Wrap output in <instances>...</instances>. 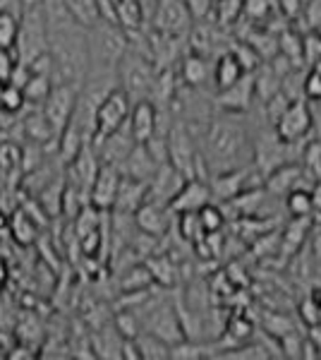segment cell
Masks as SVG:
<instances>
[{
    "instance_id": "cell-1",
    "label": "cell",
    "mask_w": 321,
    "mask_h": 360,
    "mask_svg": "<svg viewBox=\"0 0 321 360\" xmlns=\"http://www.w3.org/2000/svg\"><path fill=\"white\" fill-rule=\"evenodd\" d=\"M202 156L207 161L209 178L247 166V159L254 156V142H249L240 113H225L209 120L202 137Z\"/></svg>"
},
{
    "instance_id": "cell-2",
    "label": "cell",
    "mask_w": 321,
    "mask_h": 360,
    "mask_svg": "<svg viewBox=\"0 0 321 360\" xmlns=\"http://www.w3.org/2000/svg\"><path fill=\"white\" fill-rule=\"evenodd\" d=\"M48 53L53 58V82L79 86L89 77V39H86V27L77 25L63 29V32L51 34Z\"/></svg>"
},
{
    "instance_id": "cell-3",
    "label": "cell",
    "mask_w": 321,
    "mask_h": 360,
    "mask_svg": "<svg viewBox=\"0 0 321 360\" xmlns=\"http://www.w3.org/2000/svg\"><path fill=\"white\" fill-rule=\"evenodd\" d=\"M89 39V72H118L120 60L130 51V34L120 25L108 20H98L86 27Z\"/></svg>"
},
{
    "instance_id": "cell-4",
    "label": "cell",
    "mask_w": 321,
    "mask_h": 360,
    "mask_svg": "<svg viewBox=\"0 0 321 360\" xmlns=\"http://www.w3.org/2000/svg\"><path fill=\"white\" fill-rule=\"evenodd\" d=\"M161 70L156 68V63L151 60L147 53L132 49L125 53V58L118 65V79L120 86L130 94L132 101H142V98H151L154 91L156 77H159Z\"/></svg>"
},
{
    "instance_id": "cell-5",
    "label": "cell",
    "mask_w": 321,
    "mask_h": 360,
    "mask_svg": "<svg viewBox=\"0 0 321 360\" xmlns=\"http://www.w3.org/2000/svg\"><path fill=\"white\" fill-rule=\"evenodd\" d=\"M48 46H51V32H48V25H46L44 13H41V3H39L37 8H32L22 17L20 39H17V46H15L17 60L25 63V65H32L37 58L48 53Z\"/></svg>"
},
{
    "instance_id": "cell-6",
    "label": "cell",
    "mask_w": 321,
    "mask_h": 360,
    "mask_svg": "<svg viewBox=\"0 0 321 360\" xmlns=\"http://www.w3.org/2000/svg\"><path fill=\"white\" fill-rule=\"evenodd\" d=\"M132 106H134V101L122 86L110 91L96 111V130H94V139H91V142H98V139H103V137L113 135L115 130H120L122 125H127Z\"/></svg>"
},
{
    "instance_id": "cell-7",
    "label": "cell",
    "mask_w": 321,
    "mask_h": 360,
    "mask_svg": "<svg viewBox=\"0 0 321 360\" xmlns=\"http://www.w3.org/2000/svg\"><path fill=\"white\" fill-rule=\"evenodd\" d=\"M192 25H195V17L185 0H159V8L149 27L163 34H173V37H188Z\"/></svg>"
},
{
    "instance_id": "cell-8",
    "label": "cell",
    "mask_w": 321,
    "mask_h": 360,
    "mask_svg": "<svg viewBox=\"0 0 321 360\" xmlns=\"http://www.w3.org/2000/svg\"><path fill=\"white\" fill-rule=\"evenodd\" d=\"M314 115L309 111L307 101H290V106L281 113V118L276 120V135L283 139L285 144H295L300 139H305L312 132Z\"/></svg>"
},
{
    "instance_id": "cell-9",
    "label": "cell",
    "mask_w": 321,
    "mask_h": 360,
    "mask_svg": "<svg viewBox=\"0 0 321 360\" xmlns=\"http://www.w3.org/2000/svg\"><path fill=\"white\" fill-rule=\"evenodd\" d=\"M77 96H79V89L77 86H67V84H55L51 96L44 101V113L48 115V120L53 123L58 137L63 135V130L70 125L74 115V108H77Z\"/></svg>"
},
{
    "instance_id": "cell-10",
    "label": "cell",
    "mask_w": 321,
    "mask_h": 360,
    "mask_svg": "<svg viewBox=\"0 0 321 360\" xmlns=\"http://www.w3.org/2000/svg\"><path fill=\"white\" fill-rule=\"evenodd\" d=\"M120 180H122V171L118 166L103 164L94 180V185H91L89 205L101 209V212H113L115 200H118Z\"/></svg>"
},
{
    "instance_id": "cell-11",
    "label": "cell",
    "mask_w": 321,
    "mask_h": 360,
    "mask_svg": "<svg viewBox=\"0 0 321 360\" xmlns=\"http://www.w3.org/2000/svg\"><path fill=\"white\" fill-rule=\"evenodd\" d=\"M91 144L96 147V152H98V156H101L103 164H110V166L120 168L139 142L134 139L132 130H130V120H127V125H122L120 130L113 132V135L98 139V142H91Z\"/></svg>"
},
{
    "instance_id": "cell-12",
    "label": "cell",
    "mask_w": 321,
    "mask_h": 360,
    "mask_svg": "<svg viewBox=\"0 0 321 360\" xmlns=\"http://www.w3.org/2000/svg\"><path fill=\"white\" fill-rule=\"evenodd\" d=\"M209 202H214V190L211 183L207 178H188L175 200L171 202V209L178 214H190V212H199L202 207H207Z\"/></svg>"
},
{
    "instance_id": "cell-13",
    "label": "cell",
    "mask_w": 321,
    "mask_h": 360,
    "mask_svg": "<svg viewBox=\"0 0 321 360\" xmlns=\"http://www.w3.org/2000/svg\"><path fill=\"white\" fill-rule=\"evenodd\" d=\"M185 180H188V176H185L183 171H178V168H175L171 161H168V164H163L159 168V173H156V176L151 178L147 200L171 207V202L175 200V195H178L180 190H183Z\"/></svg>"
},
{
    "instance_id": "cell-14",
    "label": "cell",
    "mask_w": 321,
    "mask_h": 360,
    "mask_svg": "<svg viewBox=\"0 0 321 360\" xmlns=\"http://www.w3.org/2000/svg\"><path fill=\"white\" fill-rule=\"evenodd\" d=\"M173 209L168 205H159V202H144L142 207L134 212V221H137V229L144 231V233L154 236V238H163L168 236L173 226Z\"/></svg>"
},
{
    "instance_id": "cell-15",
    "label": "cell",
    "mask_w": 321,
    "mask_h": 360,
    "mask_svg": "<svg viewBox=\"0 0 321 360\" xmlns=\"http://www.w3.org/2000/svg\"><path fill=\"white\" fill-rule=\"evenodd\" d=\"M256 96V86H254V72H247L240 82H235L228 89L216 94V103L223 113H244L252 106Z\"/></svg>"
},
{
    "instance_id": "cell-16",
    "label": "cell",
    "mask_w": 321,
    "mask_h": 360,
    "mask_svg": "<svg viewBox=\"0 0 321 360\" xmlns=\"http://www.w3.org/2000/svg\"><path fill=\"white\" fill-rule=\"evenodd\" d=\"M130 130L139 144L149 142L151 137L159 132V106L151 98L134 101L130 113Z\"/></svg>"
},
{
    "instance_id": "cell-17",
    "label": "cell",
    "mask_w": 321,
    "mask_h": 360,
    "mask_svg": "<svg viewBox=\"0 0 321 360\" xmlns=\"http://www.w3.org/2000/svg\"><path fill=\"white\" fill-rule=\"evenodd\" d=\"M161 166L163 164L156 159V154L149 149V144H137L130 152V156L125 159V164L120 166V171H122V176H127V178L151 183V178L159 173Z\"/></svg>"
},
{
    "instance_id": "cell-18",
    "label": "cell",
    "mask_w": 321,
    "mask_h": 360,
    "mask_svg": "<svg viewBox=\"0 0 321 360\" xmlns=\"http://www.w3.org/2000/svg\"><path fill=\"white\" fill-rule=\"evenodd\" d=\"M180 79H183L185 86L202 89L209 79H214V68L209 65V58L195 53V51L183 56V60H180Z\"/></svg>"
},
{
    "instance_id": "cell-19",
    "label": "cell",
    "mask_w": 321,
    "mask_h": 360,
    "mask_svg": "<svg viewBox=\"0 0 321 360\" xmlns=\"http://www.w3.org/2000/svg\"><path fill=\"white\" fill-rule=\"evenodd\" d=\"M149 195V183L144 180H134L122 176L120 180V190H118V200H115L113 212H122V214H134L139 207L147 202Z\"/></svg>"
},
{
    "instance_id": "cell-20",
    "label": "cell",
    "mask_w": 321,
    "mask_h": 360,
    "mask_svg": "<svg viewBox=\"0 0 321 360\" xmlns=\"http://www.w3.org/2000/svg\"><path fill=\"white\" fill-rule=\"evenodd\" d=\"M244 75L247 72H244V68L240 65V60H237L230 51H223V53L216 58V63H214V79L211 82L216 86V91H223L235 82H240Z\"/></svg>"
},
{
    "instance_id": "cell-21",
    "label": "cell",
    "mask_w": 321,
    "mask_h": 360,
    "mask_svg": "<svg viewBox=\"0 0 321 360\" xmlns=\"http://www.w3.org/2000/svg\"><path fill=\"white\" fill-rule=\"evenodd\" d=\"M110 8H113L115 25H120L127 34L147 27L144 13L139 8V0H110Z\"/></svg>"
},
{
    "instance_id": "cell-22",
    "label": "cell",
    "mask_w": 321,
    "mask_h": 360,
    "mask_svg": "<svg viewBox=\"0 0 321 360\" xmlns=\"http://www.w3.org/2000/svg\"><path fill=\"white\" fill-rule=\"evenodd\" d=\"M300 166L295 164H283L278 166L273 173H268L266 176V190L271 195H288L293 193L295 188H300Z\"/></svg>"
},
{
    "instance_id": "cell-23",
    "label": "cell",
    "mask_w": 321,
    "mask_h": 360,
    "mask_svg": "<svg viewBox=\"0 0 321 360\" xmlns=\"http://www.w3.org/2000/svg\"><path fill=\"white\" fill-rule=\"evenodd\" d=\"M8 226H10V236H13L20 245H32L39 236V224L29 217L27 209H17L13 217H10Z\"/></svg>"
},
{
    "instance_id": "cell-24",
    "label": "cell",
    "mask_w": 321,
    "mask_h": 360,
    "mask_svg": "<svg viewBox=\"0 0 321 360\" xmlns=\"http://www.w3.org/2000/svg\"><path fill=\"white\" fill-rule=\"evenodd\" d=\"M134 344L139 348V356L142 360H168L171 358V344H166L163 339H159L151 332H142L134 339Z\"/></svg>"
},
{
    "instance_id": "cell-25",
    "label": "cell",
    "mask_w": 321,
    "mask_h": 360,
    "mask_svg": "<svg viewBox=\"0 0 321 360\" xmlns=\"http://www.w3.org/2000/svg\"><path fill=\"white\" fill-rule=\"evenodd\" d=\"M53 77L51 75H41V72H32L29 82L25 84V96H27V103L29 106H44V101L51 96L53 91Z\"/></svg>"
},
{
    "instance_id": "cell-26",
    "label": "cell",
    "mask_w": 321,
    "mask_h": 360,
    "mask_svg": "<svg viewBox=\"0 0 321 360\" xmlns=\"http://www.w3.org/2000/svg\"><path fill=\"white\" fill-rule=\"evenodd\" d=\"M244 17V0H216L211 20L218 27H232Z\"/></svg>"
},
{
    "instance_id": "cell-27",
    "label": "cell",
    "mask_w": 321,
    "mask_h": 360,
    "mask_svg": "<svg viewBox=\"0 0 321 360\" xmlns=\"http://www.w3.org/2000/svg\"><path fill=\"white\" fill-rule=\"evenodd\" d=\"M147 266H149L151 276H154V281L161 283V286H173V283L178 281V266H175V262L168 257V255L149 257Z\"/></svg>"
},
{
    "instance_id": "cell-28",
    "label": "cell",
    "mask_w": 321,
    "mask_h": 360,
    "mask_svg": "<svg viewBox=\"0 0 321 360\" xmlns=\"http://www.w3.org/2000/svg\"><path fill=\"white\" fill-rule=\"evenodd\" d=\"M278 53L288 58L295 68L305 63V58H302V37L295 29L285 27L283 32L278 34Z\"/></svg>"
},
{
    "instance_id": "cell-29",
    "label": "cell",
    "mask_w": 321,
    "mask_h": 360,
    "mask_svg": "<svg viewBox=\"0 0 321 360\" xmlns=\"http://www.w3.org/2000/svg\"><path fill=\"white\" fill-rule=\"evenodd\" d=\"M223 334H225V339L230 341V348L242 346V344H247V341L252 339L254 324L249 322L247 317H242V315H232L230 319H228ZM225 351H228V348H225Z\"/></svg>"
},
{
    "instance_id": "cell-30",
    "label": "cell",
    "mask_w": 321,
    "mask_h": 360,
    "mask_svg": "<svg viewBox=\"0 0 321 360\" xmlns=\"http://www.w3.org/2000/svg\"><path fill=\"white\" fill-rule=\"evenodd\" d=\"M276 13L273 0H244V20L254 27H266V22L271 20Z\"/></svg>"
},
{
    "instance_id": "cell-31",
    "label": "cell",
    "mask_w": 321,
    "mask_h": 360,
    "mask_svg": "<svg viewBox=\"0 0 321 360\" xmlns=\"http://www.w3.org/2000/svg\"><path fill=\"white\" fill-rule=\"evenodd\" d=\"M29 106L27 103V96H25V89L17 86L13 82L3 84V94H0V111L3 113H22L25 108Z\"/></svg>"
},
{
    "instance_id": "cell-32",
    "label": "cell",
    "mask_w": 321,
    "mask_h": 360,
    "mask_svg": "<svg viewBox=\"0 0 321 360\" xmlns=\"http://www.w3.org/2000/svg\"><path fill=\"white\" fill-rule=\"evenodd\" d=\"M216 358H225V360H266L271 358L268 348L264 344H242L235 348H228L225 353H218Z\"/></svg>"
},
{
    "instance_id": "cell-33",
    "label": "cell",
    "mask_w": 321,
    "mask_h": 360,
    "mask_svg": "<svg viewBox=\"0 0 321 360\" xmlns=\"http://www.w3.org/2000/svg\"><path fill=\"white\" fill-rule=\"evenodd\" d=\"M20 27H22L20 17L0 10V46H5V49H15L17 39H20Z\"/></svg>"
},
{
    "instance_id": "cell-34",
    "label": "cell",
    "mask_w": 321,
    "mask_h": 360,
    "mask_svg": "<svg viewBox=\"0 0 321 360\" xmlns=\"http://www.w3.org/2000/svg\"><path fill=\"white\" fill-rule=\"evenodd\" d=\"M230 51L232 56L240 60V65L244 68V72H256L261 65H264V60H261V56L254 51V46L252 44H247V41H235L230 46Z\"/></svg>"
},
{
    "instance_id": "cell-35",
    "label": "cell",
    "mask_w": 321,
    "mask_h": 360,
    "mask_svg": "<svg viewBox=\"0 0 321 360\" xmlns=\"http://www.w3.org/2000/svg\"><path fill=\"white\" fill-rule=\"evenodd\" d=\"M309 229H312V221H309V217H293V224L288 226V229L283 231V245L285 248H293L297 250L305 243V238L309 233Z\"/></svg>"
},
{
    "instance_id": "cell-36",
    "label": "cell",
    "mask_w": 321,
    "mask_h": 360,
    "mask_svg": "<svg viewBox=\"0 0 321 360\" xmlns=\"http://www.w3.org/2000/svg\"><path fill=\"white\" fill-rule=\"evenodd\" d=\"M285 207L293 217H309L314 214V205H312V193L302 188H295L293 193L285 195Z\"/></svg>"
},
{
    "instance_id": "cell-37",
    "label": "cell",
    "mask_w": 321,
    "mask_h": 360,
    "mask_svg": "<svg viewBox=\"0 0 321 360\" xmlns=\"http://www.w3.org/2000/svg\"><path fill=\"white\" fill-rule=\"evenodd\" d=\"M197 214H199V221H202L204 233H218V231L225 226V212H223V207L214 205V202H209L207 207H202Z\"/></svg>"
},
{
    "instance_id": "cell-38",
    "label": "cell",
    "mask_w": 321,
    "mask_h": 360,
    "mask_svg": "<svg viewBox=\"0 0 321 360\" xmlns=\"http://www.w3.org/2000/svg\"><path fill=\"white\" fill-rule=\"evenodd\" d=\"M67 5L74 13V17L79 20V25L91 27L101 20V15H98V0H67Z\"/></svg>"
},
{
    "instance_id": "cell-39",
    "label": "cell",
    "mask_w": 321,
    "mask_h": 360,
    "mask_svg": "<svg viewBox=\"0 0 321 360\" xmlns=\"http://www.w3.org/2000/svg\"><path fill=\"white\" fill-rule=\"evenodd\" d=\"M302 58H305V65L309 68L321 58V34L317 29H312V32L302 37Z\"/></svg>"
},
{
    "instance_id": "cell-40",
    "label": "cell",
    "mask_w": 321,
    "mask_h": 360,
    "mask_svg": "<svg viewBox=\"0 0 321 360\" xmlns=\"http://www.w3.org/2000/svg\"><path fill=\"white\" fill-rule=\"evenodd\" d=\"M264 327H266V334H271L273 339H281V336H285L288 332H293L295 329L293 322H290L285 315H281V312H271V315L266 317Z\"/></svg>"
},
{
    "instance_id": "cell-41",
    "label": "cell",
    "mask_w": 321,
    "mask_h": 360,
    "mask_svg": "<svg viewBox=\"0 0 321 360\" xmlns=\"http://www.w3.org/2000/svg\"><path fill=\"white\" fill-rule=\"evenodd\" d=\"M17 63L20 60H17L15 49H5V46H0V84H8L10 79H13Z\"/></svg>"
},
{
    "instance_id": "cell-42",
    "label": "cell",
    "mask_w": 321,
    "mask_h": 360,
    "mask_svg": "<svg viewBox=\"0 0 321 360\" xmlns=\"http://www.w3.org/2000/svg\"><path fill=\"white\" fill-rule=\"evenodd\" d=\"M319 300L321 298H317V295H307V298L300 303V307H297L300 319L307 324V327H317L319 324Z\"/></svg>"
},
{
    "instance_id": "cell-43",
    "label": "cell",
    "mask_w": 321,
    "mask_h": 360,
    "mask_svg": "<svg viewBox=\"0 0 321 360\" xmlns=\"http://www.w3.org/2000/svg\"><path fill=\"white\" fill-rule=\"evenodd\" d=\"M281 353L283 358H302V346H305V341L300 339V332H288L285 336H281Z\"/></svg>"
},
{
    "instance_id": "cell-44",
    "label": "cell",
    "mask_w": 321,
    "mask_h": 360,
    "mask_svg": "<svg viewBox=\"0 0 321 360\" xmlns=\"http://www.w3.org/2000/svg\"><path fill=\"white\" fill-rule=\"evenodd\" d=\"M185 3H188V8H190L192 17H195V22L211 20L216 0H185Z\"/></svg>"
},
{
    "instance_id": "cell-45",
    "label": "cell",
    "mask_w": 321,
    "mask_h": 360,
    "mask_svg": "<svg viewBox=\"0 0 321 360\" xmlns=\"http://www.w3.org/2000/svg\"><path fill=\"white\" fill-rule=\"evenodd\" d=\"M305 98L321 101V72H317L314 68H309V72L305 75Z\"/></svg>"
},
{
    "instance_id": "cell-46",
    "label": "cell",
    "mask_w": 321,
    "mask_h": 360,
    "mask_svg": "<svg viewBox=\"0 0 321 360\" xmlns=\"http://www.w3.org/2000/svg\"><path fill=\"white\" fill-rule=\"evenodd\" d=\"M22 159V152L15 147L13 142H3L0 144V168H13L15 164H20Z\"/></svg>"
},
{
    "instance_id": "cell-47",
    "label": "cell",
    "mask_w": 321,
    "mask_h": 360,
    "mask_svg": "<svg viewBox=\"0 0 321 360\" xmlns=\"http://www.w3.org/2000/svg\"><path fill=\"white\" fill-rule=\"evenodd\" d=\"M278 8L290 20V17L300 15V10L305 8V0H278Z\"/></svg>"
},
{
    "instance_id": "cell-48",
    "label": "cell",
    "mask_w": 321,
    "mask_h": 360,
    "mask_svg": "<svg viewBox=\"0 0 321 360\" xmlns=\"http://www.w3.org/2000/svg\"><path fill=\"white\" fill-rule=\"evenodd\" d=\"M8 358L10 360H34L37 358V353H34V348L32 346H17V348H10V353H8Z\"/></svg>"
},
{
    "instance_id": "cell-49",
    "label": "cell",
    "mask_w": 321,
    "mask_h": 360,
    "mask_svg": "<svg viewBox=\"0 0 321 360\" xmlns=\"http://www.w3.org/2000/svg\"><path fill=\"white\" fill-rule=\"evenodd\" d=\"M139 8H142V13H144V22H147V25H151L156 8H159V0H139Z\"/></svg>"
},
{
    "instance_id": "cell-50",
    "label": "cell",
    "mask_w": 321,
    "mask_h": 360,
    "mask_svg": "<svg viewBox=\"0 0 321 360\" xmlns=\"http://www.w3.org/2000/svg\"><path fill=\"white\" fill-rule=\"evenodd\" d=\"M312 205H314V214H321V180H317V183L312 185Z\"/></svg>"
},
{
    "instance_id": "cell-51",
    "label": "cell",
    "mask_w": 321,
    "mask_h": 360,
    "mask_svg": "<svg viewBox=\"0 0 321 360\" xmlns=\"http://www.w3.org/2000/svg\"><path fill=\"white\" fill-rule=\"evenodd\" d=\"M8 281H10V266L3 257H0V291L8 286Z\"/></svg>"
},
{
    "instance_id": "cell-52",
    "label": "cell",
    "mask_w": 321,
    "mask_h": 360,
    "mask_svg": "<svg viewBox=\"0 0 321 360\" xmlns=\"http://www.w3.org/2000/svg\"><path fill=\"white\" fill-rule=\"evenodd\" d=\"M314 70H317V72H321V58H319V60L317 63H314V65H312Z\"/></svg>"
},
{
    "instance_id": "cell-53",
    "label": "cell",
    "mask_w": 321,
    "mask_h": 360,
    "mask_svg": "<svg viewBox=\"0 0 321 360\" xmlns=\"http://www.w3.org/2000/svg\"><path fill=\"white\" fill-rule=\"evenodd\" d=\"M317 327H321V300H319V324Z\"/></svg>"
}]
</instances>
